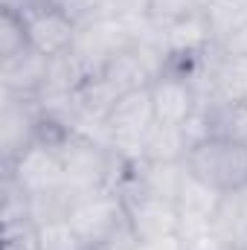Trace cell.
<instances>
[{
	"instance_id": "13",
	"label": "cell",
	"mask_w": 247,
	"mask_h": 250,
	"mask_svg": "<svg viewBox=\"0 0 247 250\" xmlns=\"http://www.w3.org/2000/svg\"><path fill=\"white\" fill-rule=\"evenodd\" d=\"M189 154V143L181 125L154 123L143 140V160L151 163H184Z\"/></svg>"
},
{
	"instance_id": "27",
	"label": "cell",
	"mask_w": 247,
	"mask_h": 250,
	"mask_svg": "<svg viewBox=\"0 0 247 250\" xmlns=\"http://www.w3.org/2000/svg\"><path fill=\"white\" fill-rule=\"evenodd\" d=\"M212 250H230V248H212Z\"/></svg>"
},
{
	"instance_id": "22",
	"label": "cell",
	"mask_w": 247,
	"mask_h": 250,
	"mask_svg": "<svg viewBox=\"0 0 247 250\" xmlns=\"http://www.w3.org/2000/svg\"><path fill=\"white\" fill-rule=\"evenodd\" d=\"M3 250H41L38 248V224L35 221L3 224Z\"/></svg>"
},
{
	"instance_id": "26",
	"label": "cell",
	"mask_w": 247,
	"mask_h": 250,
	"mask_svg": "<svg viewBox=\"0 0 247 250\" xmlns=\"http://www.w3.org/2000/svg\"><path fill=\"white\" fill-rule=\"evenodd\" d=\"M233 140L247 146V102L233 108Z\"/></svg>"
},
{
	"instance_id": "19",
	"label": "cell",
	"mask_w": 247,
	"mask_h": 250,
	"mask_svg": "<svg viewBox=\"0 0 247 250\" xmlns=\"http://www.w3.org/2000/svg\"><path fill=\"white\" fill-rule=\"evenodd\" d=\"M38 248L41 250H90L67 218L50 221V224H38Z\"/></svg>"
},
{
	"instance_id": "14",
	"label": "cell",
	"mask_w": 247,
	"mask_h": 250,
	"mask_svg": "<svg viewBox=\"0 0 247 250\" xmlns=\"http://www.w3.org/2000/svg\"><path fill=\"white\" fill-rule=\"evenodd\" d=\"M212 47H221L236 29L247 26V0H209L204 6Z\"/></svg>"
},
{
	"instance_id": "9",
	"label": "cell",
	"mask_w": 247,
	"mask_h": 250,
	"mask_svg": "<svg viewBox=\"0 0 247 250\" xmlns=\"http://www.w3.org/2000/svg\"><path fill=\"white\" fill-rule=\"evenodd\" d=\"M148 90H151L154 120L163 125H184L198 108V96H195L192 84L172 73H163L160 79H154V84Z\"/></svg>"
},
{
	"instance_id": "24",
	"label": "cell",
	"mask_w": 247,
	"mask_h": 250,
	"mask_svg": "<svg viewBox=\"0 0 247 250\" xmlns=\"http://www.w3.org/2000/svg\"><path fill=\"white\" fill-rule=\"evenodd\" d=\"M221 53H227V56H239V59H247V26L242 29H236L221 47H218Z\"/></svg>"
},
{
	"instance_id": "15",
	"label": "cell",
	"mask_w": 247,
	"mask_h": 250,
	"mask_svg": "<svg viewBox=\"0 0 247 250\" xmlns=\"http://www.w3.org/2000/svg\"><path fill=\"white\" fill-rule=\"evenodd\" d=\"M82 198H87V195L79 192V189H73L67 181L56 189L38 192V195H32V221H35V224L62 221V218L70 215V209H73Z\"/></svg>"
},
{
	"instance_id": "2",
	"label": "cell",
	"mask_w": 247,
	"mask_h": 250,
	"mask_svg": "<svg viewBox=\"0 0 247 250\" xmlns=\"http://www.w3.org/2000/svg\"><path fill=\"white\" fill-rule=\"evenodd\" d=\"M154 120V105H151V90H134L125 93L123 99L111 108L108 125H111V148L123 157L125 163L143 160V140Z\"/></svg>"
},
{
	"instance_id": "7",
	"label": "cell",
	"mask_w": 247,
	"mask_h": 250,
	"mask_svg": "<svg viewBox=\"0 0 247 250\" xmlns=\"http://www.w3.org/2000/svg\"><path fill=\"white\" fill-rule=\"evenodd\" d=\"M47 73H50V59L26 47L18 56L0 62V93L18 99H38V93L47 84Z\"/></svg>"
},
{
	"instance_id": "21",
	"label": "cell",
	"mask_w": 247,
	"mask_h": 250,
	"mask_svg": "<svg viewBox=\"0 0 247 250\" xmlns=\"http://www.w3.org/2000/svg\"><path fill=\"white\" fill-rule=\"evenodd\" d=\"M209 0H151L148 6V15L160 23H169V21H178L186 15H195V12H204Z\"/></svg>"
},
{
	"instance_id": "18",
	"label": "cell",
	"mask_w": 247,
	"mask_h": 250,
	"mask_svg": "<svg viewBox=\"0 0 247 250\" xmlns=\"http://www.w3.org/2000/svg\"><path fill=\"white\" fill-rule=\"evenodd\" d=\"M53 9L64 12L76 26H87L96 21H111L120 18L117 0H47Z\"/></svg>"
},
{
	"instance_id": "3",
	"label": "cell",
	"mask_w": 247,
	"mask_h": 250,
	"mask_svg": "<svg viewBox=\"0 0 247 250\" xmlns=\"http://www.w3.org/2000/svg\"><path fill=\"white\" fill-rule=\"evenodd\" d=\"M134 44L131 38V26L123 18H111V21H96L87 26H79L76 41H73V56L76 62L84 67V73L93 79L96 73H102L114 56H120Z\"/></svg>"
},
{
	"instance_id": "16",
	"label": "cell",
	"mask_w": 247,
	"mask_h": 250,
	"mask_svg": "<svg viewBox=\"0 0 247 250\" xmlns=\"http://www.w3.org/2000/svg\"><path fill=\"white\" fill-rule=\"evenodd\" d=\"M90 76L84 73V67L76 62L73 53H64L50 59V73H47V84L38 96H73L79 93V87L87 82Z\"/></svg>"
},
{
	"instance_id": "20",
	"label": "cell",
	"mask_w": 247,
	"mask_h": 250,
	"mask_svg": "<svg viewBox=\"0 0 247 250\" xmlns=\"http://www.w3.org/2000/svg\"><path fill=\"white\" fill-rule=\"evenodd\" d=\"M26 47H29V41H26V21H23V15L0 9V62L18 56Z\"/></svg>"
},
{
	"instance_id": "23",
	"label": "cell",
	"mask_w": 247,
	"mask_h": 250,
	"mask_svg": "<svg viewBox=\"0 0 247 250\" xmlns=\"http://www.w3.org/2000/svg\"><path fill=\"white\" fill-rule=\"evenodd\" d=\"M137 250H189L186 248V242L175 233V236H160V239H145V242H140Z\"/></svg>"
},
{
	"instance_id": "25",
	"label": "cell",
	"mask_w": 247,
	"mask_h": 250,
	"mask_svg": "<svg viewBox=\"0 0 247 250\" xmlns=\"http://www.w3.org/2000/svg\"><path fill=\"white\" fill-rule=\"evenodd\" d=\"M148 6H151V0H117L120 18H145Z\"/></svg>"
},
{
	"instance_id": "17",
	"label": "cell",
	"mask_w": 247,
	"mask_h": 250,
	"mask_svg": "<svg viewBox=\"0 0 247 250\" xmlns=\"http://www.w3.org/2000/svg\"><path fill=\"white\" fill-rule=\"evenodd\" d=\"M0 221L3 224L32 221V195L21 187L9 172L0 175Z\"/></svg>"
},
{
	"instance_id": "10",
	"label": "cell",
	"mask_w": 247,
	"mask_h": 250,
	"mask_svg": "<svg viewBox=\"0 0 247 250\" xmlns=\"http://www.w3.org/2000/svg\"><path fill=\"white\" fill-rule=\"evenodd\" d=\"M128 221L134 227V233L140 236V242L145 239H160V236H175L178 233V207L172 201H160V198H123Z\"/></svg>"
},
{
	"instance_id": "12",
	"label": "cell",
	"mask_w": 247,
	"mask_h": 250,
	"mask_svg": "<svg viewBox=\"0 0 247 250\" xmlns=\"http://www.w3.org/2000/svg\"><path fill=\"white\" fill-rule=\"evenodd\" d=\"M163 35H166L169 56L204 53V50L212 47V38H209V26H206L204 12H195V15H186V18L163 23Z\"/></svg>"
},
{
	"instance_id": "8",
	"label": "cell",
	"mask_w": 247,
	"mask_h": 250,
	"mask_svg": "<svg viewBox=\"0 0 247 250\" xmlns=\"http://www.w3.org/2000/svg\"><path fill=\"white\" fill-rule=\"evenodd\" d=\"M215 248L247 250V184L221 192L212 215Z\"/></svg>"
},
{
	"instance_id": "6",
	"label": "cell",
	"mask_w": 247,
	"mask_h": 250,
	"mask_svg": "<svg viewBox=\"0 0 247 250\" xmlns=\"http://www.w3.org/2000/svg\"><path fill=\"white\" fill-rule=\"evenodd\" d=\"M23 21H26V41L41 56L56 59V56H64V53L73 50L79 26L64 12L53 9V6H44V9L26 15Z\"/></svg>"
},
{
	"instance_id": "11",
	"label": "cell",
	"mask_w": 247,
	"mask_h": 250,
	"mask_svg": "<svg viewBox=\"0 0 247 250\" xmlns=\"http://www.w3.org/2000/svg\"><path fill=\"white\" fill-rule=\"evenodd\" d=\"M209 99H218L233 108L247 102V59L227 56L215 47L209 70Z\"/></svg>"
},
{
	"instance_id": "1",
	"label": "cell",
	"mask_w": 247,
	"mask_h": 250,
	"mask_svg": "<svg viewBox=\"0 0 247 250\" xmlns=\"http://www.w3.org/2000/svg\"><path fill=\"white\" fill-rule=\"evenodd\" d=\"M186 172L218 192L247 184V146L233 137H209L186 154Z\"/></svg>"
},
{
	"instance_id": "4",
	"label": "cell",
	"mask_w": 247,
	"mask_h": 250,
	"mask_svg": "<svg viewBox=\"0 0 247 250\" xmlns=\"http://www.w3.org/2000/svg\"><path fill=\"white\" fill-rule=\"evenodd\" d=\"M125 218H128L125 201H123V195L114 192V189H102V192H93V195L82 198L70 209V215H67L73 230L84 239V245L90 250L99 248Z\"/></svg>"
},
{
	"instance_id": "5",
	"label": "cell",
	"mask_w": 247,
	"mask_h": 250,
	"mask_svg": "<svg viewBox=\"0 0 247 250\" xmlns=\"http://www.w3.org/2000/svg\"><path fill=\"white\" fill-rule=\"evenodd\" d=\"M41 137V111L35 99L0 93V169L12 166Z\"/></svg>"
}]
</instances>
